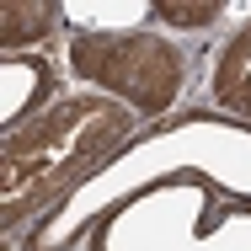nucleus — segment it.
I'll use <instances>...</instances> for the list:
<instances>
[{
    "instance_id": "1",
    "label": "nucleus",
    "mask_w": 251,
    "mask_h": 251,
    "mask_svg": "<svg viewBox=\"0 0 251 251\" xmlns=\"http://www.w3.org/2000/svg\"><path fill=\"white\" fill-rule=\"evenodd\" d=\"M128 107L107 97H70L53 112L32 118L27 128H11L5 139V225H22L53 193H64L80 171H91L101 155L128 134Z\"/></svg>"
},
{
    "instance_id": "2",
    "label": "nucleus",
    "mask_w": 251,
    "mask_h": 251,
    "mask_svg": "<svg viewBox=\"0 0 251 251\" xmlns=\"http://www.w3.org/2000/svg\"><path fill=\"white\" fill-rule=\"evenodd\" d=\"M70 59L80 80L118 91L139 112H166L182 91V53L155 32H80Z\"/></svg>"
},
{
    "instance_id": "3",
    "label": "nucleus",
    "mask_w": 251,
    "mask_h": 251,
    "mask_svg": "<svg viewBox=\"0 0 251 251\" xmlns=\"http://www.w3.org/2000/svg\"><path fill=\"white\" fill-rule=\"evenodd\" d=\"M214 97H219V107L251 118V27H241L230 38V49L219 53V64H214Z\"/></svg>"
},
{
    "instance_id": "4",
    "label": "nucleus",
    "mask_w": 251,
    "mask_h": 251,
    "mask_svg": "<svg viewBox=\"0 0 251 251\" xmlns=\"http://www.w3.org/2000/svg\"><path fill=\"white\" fill-rule=\"evenodd\" d=\"M53 16H59L53 5H22V0H11V5H5V32H0V43H5V49L38 43L53 27Z\"/></svg>"
},
{
    "instance_id": "5",
    "label": "nucleus",
    "mask_w": 251,
    "mask_h": 251,
    "mask_svg": "<svg viewBox=\"0 0 251 251\" xmlns=\"http://www.w3.org/2000/svg\"><path fill=\"white\" fill-rule=\"evenodd\" d=\"M166 22H176V27H208L214 16H219V5H155Z\"/></svg>"
}]
</instances>
